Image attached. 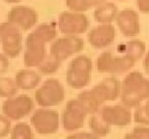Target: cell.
Instances as JSON below:
<instances>
[{
  "mask_svg": "<svg viewBox=\"0 0 149 139\" xmlns=\"http://www.w3.org/2000/svg\"><path fill=\"white\" fill-rule=\"evenodd\" d=\"M57 36V27L54 23L37 25L26 38L24 65L27 67H38L47 57L46 44L53 41Z\"/></svg>",
  "mask_w": 149,
  "mask_h": 139,
  "instance_id": "1",
  "label": "cell"
},
{
  "mask_svg": "<svg viewBox=\"0 0 149 139\" xmlns=\"http://www.w3.org/2000/svg\"><path fill=\"white\" fill-rule=\"evenodd\" d=\"M120 99L128 108L140 106L144 100L149 99V78L139 71L126 74L121 83Z\"/></svg>",
  "mask_w": 149,
  "mask_h": 139,
  "instance_id": "2",
  "label": "cell"
},
{
  "mask_svg": "<svg viewBox=\"0 0 149 139\" xmlns=\"http://www.w3.org/2000/svg\"><path fill=\"white\" fill-rule=\"evenodd\" d=\"M92 61L85 55H80L70 61L66 71V83L72 89H83L91 79Z\"/></svg>",
  "mask_w": 149,
  "mask_h": 139,
  "instance_id": "3",
  "label": "cell"
},
{
  "mask_svg": "<svg viewBox=\"0 0 149 139\" xmlns=\"http://www.w3.org/2000/svg\"><path fill=\"white\" fill-rule=\"evenodd\" d=\"M136 61L127 55H114L111 51L102 52L96 60V68L100 73L122 74L133 68Z\"/></svg>",
  "mask_w": 149,
  "mask_h": 139,
  "instance_id": "4",
  "label": "cell"
},
{
  "mask_svg": "<svg viewBox=\"0 0 149 139\" xmlns=\"http://www.w3.org/2000/svg\"><path fill=\"white\" fill-rule=\"evenodd\" d=\"M65 98L63 85L56 78H49L34 93V100L40 107L57 106Z\"/></svg>",
  "mask_w": 149,
  "mask_h": 139,
  "instance_id": "5",
  "label": "cell"
},
{
  "mask_svg": "<svg viewBox=\"0 0 149 139\" xmlns=\"http://www.w3.org/2000/svg\"><path fill=\"white\" fill-rule=\"evenodd\" d=\"M0 41L3 54L8 58H16L23 50L22 30L9 22L0 24Z\"/></svg>",
  "mask_w": 149,
  "mask_h": 139,
  "instance_id": "6",
  "label": "cell"
},
{
  "mask_svg": "<svg viewBox=\"0 0 149 139\" xmlns=\"http://www.w3.org/2000/svg\"><path fill=\"white\" fill-rule=\"evenodd\" d=\"M87 114H89L88 110L81 100L78 98L68 100L61 118L63 129L68 132H74L83 128Z\"/></svg>",
  "mask_w": 149,
  "mask_h": 139,
  "instance_id": "7",
  "label": "cell"
},
{
  "mask_svg": "<svg viewBox=\"0 0 149 139\" xmlns=\"http://www.w3.org/2000/svg\"><path fill=\"white\" fill-rule=\"evenodd\" d=\"M89 27V20L83 12L66 10L58 17V30L64 35H79L86 32Z\"/></svg>",
  "mask_w": 149,
  "mask_h": 139,
  "instance_id": "8",
  "label": "cell"
},
{
  "mask_svg": "<svg viewBox=\"0 0 149 139\" xmlns=\"http://www.w3.org/2000/svg\"><path fill=\"white\" fill-rule=\"evenodd\" d=\"M34 108V101L28 95L7 98L2 104V112L10 120H19L29 116Z\"/></svg>",
  "mask_w": 149,
  "mask_h": 139,
  "instance_id": "9",
  "label": "cell"
},
{
  "mask_svg": "<svg viewBox=\"0 0 149 139\" xmlns=\"http://www.w3.org/2000/svg\"><path fill=\"white\" fill-rule=\"evenodd\" d=\"M30 123L38 134H53L59 129V114L53 109H36L30 118Z\"/></svg>",
  "mask_w": 149,
  "mask_h": 139,
  "instance_id": "10",
  "label": "cell"
},
{
  "mask_svg": "<svg viewBox=\"0 0 149 139\" xmlns=\"http://www.w3.org/2000/svg\"><path fill=\"white\" fill-rule=\"evenodd\" d=\"M84 40L76 35H65L55 39L51 44L50 54L63 62L84 49Z\"/></svg>",
  "mask_w": 149,
  "mask_h": 139,
  "instance_id": "11",
  "label": "cell"
},
{
  "mask_svg": "<svg viewBox=\"0 0 149 139\" xmlns=\"http://www.w3.org/2000/svg\"><path fill=\"white\" fill-rule=\"evenodd\" d=\"M38 14L33 7L26 5L14 6L7 14V22L18 26L21 30H30L37 24Z\"/></svg>",
  "mask_w": 149,
  "mask_h": 139,
  "instance_id": "12",
  "label": "cell"
},
{
  "mask_svg": "<svg viewBox=\"0 0 149 139\" xmlns=\"http://www.w3.org/2000/svg\"><path fill=\"white\" fill-rule=\"evenodd\" d=\"M102 118L110 126L124 127L132 123L133 116L125 105H106L100 110Z\"/></svg>",
  "mask_w": 149,
  "mask_h": 139,
  "instance_id": "13",
  "label": "cell"
},
{
  "mask_svg": "<svg viewBox=\"0 0 149 139\" xmlns=\"http://www.w3.org/2000/svg\"><path fill=\"white\" fill-rule=\"evenodd\" d=\"M116 38V29L112 24H100L92 28L87 34V39L95 49H105L111 45Z\"/></svg>",
  "mask_w": 149,
  "mask_h": 139,
  "instance_id": "14",
  "label": "cell"
},
{
  "mask_svg": "<svg viewBox=\"0 0 149 139\" xmlns=\"http://www.w3.org/2000/svg\"><path fill=\"white\" fill-rule=\"evenodd\" d=\"M115 21L120 32L125 37H135L141 31L140 17L135 9L125 8L118 12Z\"/></svg>",
  "mask_w": 149,
  "mask_h": 139,
  "instance_id": "15",
  "label": "cell"
},
{
  "mask_svg": "<svg viewBox=\"0 0 149 139\" xmlns=\"http://www.w3.org/2000/svg\"><path fill=\"white\" fill-rule=\"evenodd\" d=\"M92 92L104 103L106 101H114L120 96L121 83L114 76H110L93 87Z\"/></svg>",
  "mask_w": 149,
  "mask_h": 139,
  "instance_id": "16",
  "label": "cell"
},
{
  "mask_svg": "<svg viewBox=\"0 0 149 139\" xmlns=\"http://www.w3.org/2000/svg\"><path fill=\"white\" fill-rule=\"evenodd\" d=\"M17 85L20 90H33L40 85V75L36 71L30 69H22L16 73L15 76Z\"/></svg>",
  "mask_w": 149,
  "mask_h": 139,
  "instance_id": "17",
  "label": "cell"
},
{
  "mask_svg": "<svg viewBox=\"0 0 149 139\" xmlns=\"http://www.w3.org/2000/svg\"><path fill=\"white\" fill-rule=\"evenodd\" d=\"M118 14V8L114 2H104L102 4L95 7L93 12V17L97 23L100 24H112L116 20Z\"/></svg>",
  "mask_w": 149,
  "mask_h": 139,
  "instance_id": "18",
  "label": "cell"
},
{
  "mask_svg": "<svg viewBox=\"0 0 149 139\" xmlns=\"http://www.w3.org/2000/svg\"><path fill=\"white\" fill-rule=\"evenodd\" d=\"M78 99L83 102V104L86 106L89 114H95L100 112L102 108V102L95 96L92 90L82 91L78 95Z\"/></svg>",
  "mask_w": 149,
  "mask_h": 139,
  "instance_id": "19",
  "label": "cell"
},
{
  "mask_svg": "<svg viewBox=\"0 0 149 139\" xmlns=\"http://www.w3.org/2000/svg\"><path fill=\"white\" fill-rule=\"evenodd\" d=\"M88 124L92 133L97 135L98 137H105L111 132V126L104 120L100 112L95 114H91Z\"/></svg>",
  "mask_w": 149,
  "mask_h": 139,
  "instance_id": "20",
  "label": "cell"
},
{
  "mask_svg": "<svg viewBox=\"0 0 149 139\" xmlns=\"http://www.w3.org/2000/svg\"><path fill=\"white\" fill-rule=\"evenodd\" d=\"M146 51V44L140 39H132L124 44L123 54L138 61L142 58Z\"/></svg>",
  "mask_w": 149,
  "mask_h": 139,
  "instance_id": "21",
  "label": "cell"
},
{
  "mask_svg": "<svg viewBox=\"0 0 149 139\" xmlns=\"http://www.w3.org/2000/svg\"><path fill=\"white\" fill-rule=\"evenodd\" d=\"M104 2H106V0H65L68 8L78 12H84L92 7H97Z\"/></svg>",
  "mask_w": 149,
  "mask_h": 139,
  "instance_id": "22",
  "label": "cell"
},
{
  "mask_svg": "<svg viewBox=\"0 0 149 139\" xmlns=\"http://www.w3.org/2000/svg\"><path fill=\"white\" fill-rule=\"evenodd\" d=\"M20 90L16 81L12 77L0 76V97L10 98L17 95Z\"/></svg>",
  "mask_w": 149,
  "mask_h": 139,
  "instance_id": "23",
  "label": "cell"
},
{
  "mask_svg": "<svg viewBox=\"0 0 149 139\" xmlns=\"http://www.w3.org/2000/svg\"><path fill=\"white\" fill-rule=\"evenodd\" d=\"M61 63H62L61 61H59L58 59H56L55 57H53L51 54H49V55H47L44 62L37 67V70L42 74L55 73V72L58 71V69L60 68Z\"/></svg>",
  "mask_w": 149,
  "mask_h": 139,
  "instance_id": "24",
  "label": "cell"
},
{
  "mask_svg": "<svg viewBox=\"0 0 149 139\" xmlns=\"http://www.w3.org/2000/svg\"><path fill=\"white\" fill-rule=\"evenodd\" d=\"M10 139H34V135L28 124L19 123L12 129Z\"/></svg>",
  "mask_w": 149,
  "mask_h": 139,
  "instance_id": "25",
  "label": "cell"
},
{
  "mask_svg": "<svg viewBox=\"0 0 149 139\" xmlns=\"http://www.w3.org/2000/svg\"><path fill=\"white\" fill-rule=\"evenodd\" d=\"M134 122L141 125H149V111L145 105L136 107L134 112Z\"/></svg>",
  "mask_w": 149,
  "mask_h": 139,
  "instance_id": "26",
  "label": "cell"
},
{
  "mask_svg": "<svg viewBox=\"0 0 149 139\" xmlns=\"http://www.w3.org/2000/svg\"><path fill=\"white\" fill-rule=\"evenodd\" d=\"M12 132V123L5 116H0V138H4Z\"/></svg>",
  "mask_w": 149,
  "mask_h": 139,
  "instance_id": "27",
  "label": "cell"
},
{
  "mask_svg": "<svg viewBox=\"0 0 149 139\" xmlns=\"http://www.w3.org/2000/svg\"><path fill=\"white\" fill-rule=\"evenodd\" d=\"M65 139H100L97 135L90 132H77L68 135Z\"/></svg>",
  "mask_w": 149,
  "mask_h": 139,
  "instance_id": "28",
  "label": "cell"
},
{
  "mask_svg": "<svg viewBox=\"0 0 149 139\" xmlns=\"http://www.w3.org/2000/svg\"><path fill=\"white\" fill-rule=\"evenodd\" d=\"M9 61L8 57L4 54H0V74H3L8 70Z\"/></svg>",
  "mask_w": 149,
  "mask_h": 139,
  "instance_id": "29",
  "label": "cell"
},
{
  "mask_svg": "<svg viewBox=\"0 0 149 139\" xmlns=\"http://www.w3.org/2000/svg\"><path fill=\"white\" fill-rule=\"evenodd\" d=\"M137 7L143 14H149V0H137Z\"/></svg>",
  "mask_w": 149,
  "mask_h": 139,
  "instance_id": "30",
  "label": "cell"
},
{
  "mask_svg": "<svg viewBox=\"0 0 149 139\" xmlns=\"http://www.w3.org/2000/svg\"><path fill=\"white\" fill-rule=\"evenodd\" d=\"M143 66H144V70L147 74H149V51L146 54L144 58V62H143Z\"/></svg>",
  "mask_w": 149,
  "mask_h": 139,
  "instance_id": "31",
  "label": "cell"
},
{
  "mask_svg": "<svg viewBox=\"0 0 149 139\" xmlns=\"http://www.w3.org/2000/svg\"><path fill=\"white\" fill-rule=\"evenodd\" d=\"M123 139H141V138L138 137L136 134H134L133 132H130V133H126V134L124 135Z\"/></svg>",
  "mask_w": 149,
  "mask_h": 139,
  "instance_id": "32",
  "label": "cell"
},
{
  "mask_svg": "<svg viewBox=\"0 0 149 139\" xmlns=\"http://www.w3.org/2000/svg\"><path fill=\"white\" fill-rule=\"evenodd\" d=\"M3 1H5L7 3H18L20 1H22V0H3Z\"/></svg>",
  "mask_w": 149,
  "mask_h": 139,
  "instance_id": "33",
  "label": "cell"
},
{
  "mask_svg": "<svg viewBox=\"0 0 149 139\" xmlns=\"http://www.w3.org/2000/svg\"><path fill=\"white\" fill-rule=\"evenodd\" d=\"M145 106H146V108H147V110L149 111V99L147 100V102H146V104H145Z\"/></svg>",
  "mask_w": 149,
  "mask_h": 139,
  "instance_id": "34",
  "label": "cell"
},
{
  "mask_svg": "<svg viewBox=\"0 0 149 139\" xmlns=\"http://www.w3.org/2000/svg\"><path fill=\"white\" fill-rule=\"evenodd\" d=\"M119 1H123V0H119Z\"/></svg>",
  "mask_w": 149,
  "mask_h": 139,
  "instance_id": "35",
  "label": "cell"
}]
</instances>
